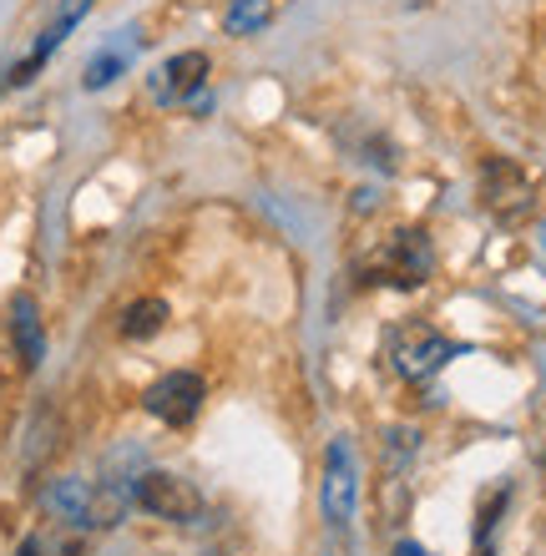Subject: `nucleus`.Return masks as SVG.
Segmentation results:
<instances>
[{"label":"nucleus","instance_id":"nucleus-1","mask_svg":"<svg viewBox=\"0 0 546 556\" xmlns=\"http://www.w3.org/2000/svg\"><path fill=\"white\" fill-rule=\"evenodd\" d=\"M460 354H466V344L445 339L441 329H430V324H399V329H390V339H384V365L410 384H430L450 359H460Z\"/></svg>","mask_w":546,"mask_h":556},{"label":"nucleus","instance_id":"nucleus-2","mask_svg":"<svg viewBox=\"0 0 546 556\" xmlns=\"http://www.w3.org/2000/svg\"><path fill=\"white\" fill-rule=\"evenodd\" d=\"M132 506L157 516V521H167V527H192V521L203 516L198 485H192L188 476H173V470H137Z\"/></svg>","mask_w":546,"mask_h":556},{"label":"nucleus","instance_id":"nucleus-3","mask_svg":"<svg viewBox=\"0 0 546 556\" xmlns=\"http://www.w3.org/2000/svg\"><path fill=\"white\" fill-rule=\"evenodd\" d=\"M481 207L496 223H526L536 207V182L526 177V167H517L511 157H486L481 162Z\"/></svg>","mask_w":546,"mask_h":556},{"label":"nucleus","instance_id":"nucleus-4","mask_svg":"<svg viewBox=\"0 0 546 556\" xmlns=\"http://www.w3.org/2000/svg\"><path fill=\"white\" fill-rule=\"evenodd\" d=\"M359 506V451L355 435H334L325 451V481H319V511L329 527H350Z\"/></svg>","mask_w":546,"mask_h":556},{"label":"nucleus","instance_id":"nucleus-5","mask_svg":"<svg viewBox=\"0 0 546 556\" xmlns=\"http://www.w3.org/2000/svg\"><path fill=\"white\" fill-rule=\"evenodd\" d=\"M203 400H207V384L203 375H192V369H167L163 380H152L142 390V410L152 420L173 425V430H188L198 415H203Z\"/></svg>","mask_w":546,"mask_h":556},{"label":"nucleus","instance_id":"nucleus-6","mask_svg":"<svg viewBox=\"0 0 546 556\" xmlns=\"http://www.w3.org/2000/svg\"><path fill=\"white\" fill-rule=\"evenodd\" d=\"M435 274V243L420 228H399L384 249V283L395 289H420L426 278Z\"/></svg>","mask_w":546,"mask_h":556},{"label":"nucleus","instance_id":"nucleus-7","mask_svg":"<svg viewBox=\"0 0 546 556\" xmlns=\"http://www.w3.org/2000/svg\"><path fill=\"white\" fill-rule=\"evenodd\" d=\"M207 72H213L207 51H178L173 61H163V66L152 72V102L188 106V97H198V91L207 87Z\"/></svg>","mask_w":546,"mask_h":556},{"label":"nucleus","instance_id":"nucleus-8","mask_svg":"<svg viewBox=\"0 0 546 556\" xmlns=\"http://www.w3.org/2000/svg\"><path fill=\"white\" fill-rule=\"evenodd\" d=\"M87 11H91V0H72V5H61L56 21H51V26H46L41 36H36L30 56H26V61H15V66H11V87H26V81H36V72H41L46 61H51V51H56V46L66 41V36H72L76 21H81Z\"/></svg>","mask_w":546,"mask_h":556},{"label":"nucleus","instance_id":"nucleus-9","mask_svg":"<svg viewBox=\"0 0 546 556\" xmlns=\"http://www.w3.org/2000/svg\"><path fill=\"white\" fill-rule=\"evenodd\" d=\"M11 344L21 369H36L46 359V324H41V304L30 293H15L11 299Z\"/></svg>","mask_w":546,"mask_h":556},{"label":"nucleus","instance_id":"nucleus-10","mask_svg":"<svg viewBox=\"0 0 546 556\" xmlns=\"http://www.w3.org/2000/svg\"><path fill=\"white\" fill-rule=\"evenodd\" d=\"M41 506L56 521H72V527H87V511H91V481H81V476H56V481L46 485Z\"/></svg>","mask_w":546,"mask_h":556},{"label":"nucleus","instance_id":"nucleus-11","mask_svg":"<svg viewBox=\"0 0 546 556\" xmlns=\"http://www.w3.org/2000/svg\"><path fill=\"white\" fill-rule=\"evenodd\" d=\"M167 319H173V308H167V299H137V304H127V314H122V339H132V344H142V339H157L167 329Z\"/></svg>","mask_w":546,"mask_h":556},{"label":"nucleus","instance_id":"nucleus-12","mask_svg":"<svg viewBox=\"0 0 546 556\" xmlns=\"http://www.w3.org/2000/svg\"><path fill=\"white\" fill-rule=\"evenodd\" d=\"M132 66V41H112V46H102L97 56L87 61V76H81V87L87 91H102V87H112L122 72Z\"/></svg>","mask_w":546,"mask_h":556},{"label":"nucleus","instance_id":"nucleus-13","mask_svg":"<svg viewBox=\"0 0 546 556\" xmlns=\"http://www.w3.org/2000/svg\"><path fill=\"white\" fill-rule=\"evenodd\" d=\"M274 0H233L228 11H223V30L228 36H253V30H264L268 21H274Z\"/></svg>","mask_w":546,"mask_h":556},{"label":"nucleus","instance_id":"nucleus-14","mask_svg":"<svg viewBox=\"0 0 546 556\" xmlns=\"http://www.w3.org/2000/svg\"><path fill=\"white\" fill-rule=\"evenodd\" d=\"M415 451H420V430H410V425L384 430V466H405Z\"/></svg>","mask_w":546,"mask_h":556},{"label":"nucleus","instance_id":"nucleus-15","mask_svg":"<svg viewBox=\"0 0 546 556\" xmlns=\"http://www.w3.org/2000/svg\"><path fill=\"white\" fill-rule=\"evenodd\" d=\"M395 556H435V552H426L420 542H399V546H395Z\"/></svg>","mask_w":546,"mask_h":556},{"label":"nucleus","instance_id":"nucleus-16","mask_svg":"<svg viewBox=\"0 0 546 556\" xmlns=\"http://www.w3.org/2000/svg\"><path fill=\"white\" fill-rule=\"evenodd\" d=\"M15 556H41V542L30 536V542H21V552H15Z\"/></svg>","mask_w":546,"mask_h":556},{"label":"nucleus","instance_id":"nucleus-17","mask_svg":"<svg viewBox=\"0 0 546 556\" xmlns=\"http://www.w3.org/2000/svg\"><path fill=\"white\" fill-rule=\"evenodd\" d=\"M536 243H542V253H546V228H542V233H536Z\"/></svg>","mask_w":546,"mask_h":556}]
</instances>
